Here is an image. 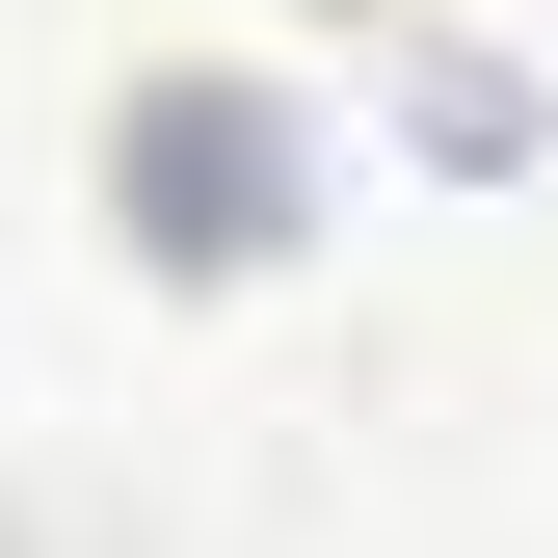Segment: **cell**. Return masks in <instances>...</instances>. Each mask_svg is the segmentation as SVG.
<instances>
[]
</instances>
